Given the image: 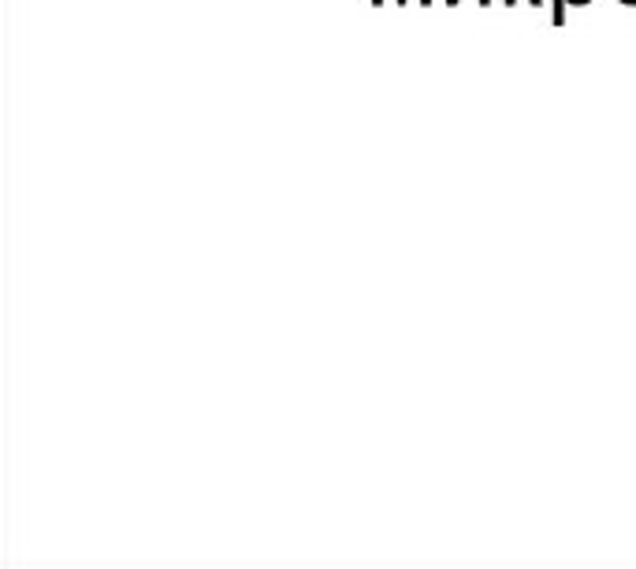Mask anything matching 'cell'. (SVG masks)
<instances>
[{
    "mask_svg": "<svg viewBox=\"0 0 636 569\" xmlns=\"http://www.w3.org/2000/svg\"><path fill=\"white\" fill-rule=\"evenodd\" d=\"M566 4H588V0H555V23H566Z\"/></svg>",
    "mask_w": 636,
    "mask_h": 569,
    "instance_id": "1",
    "label": "cell"
},
{
    "mask_svg": "<svg viewBox=\"0 0 636 569\" xmlns=\"http://www.w3.org/2000/svg\"><path fill=\"white\" fill-rule=\"evenodd\" d=\"M622 4H636V0H622Z\"/></svg>",
    "mask_w": 636,
    "mask_h": 569,
    "instance_id": "2",
    "label": "cell"
},
{
    "mask_svg": "<svg viewBox=\"0 0 636 569\" xmlns=\"http://www.w3.org/2000/svg\"><path fill=\"white\" fill-rule=\"evenodd\" d=\"M506 4H514V0H506Z\"/></svg>",
    "mask_w": 636,
    "mask_h": 569,
    "instance_id": "3",
    "label": "cell"
}]
</instances>
